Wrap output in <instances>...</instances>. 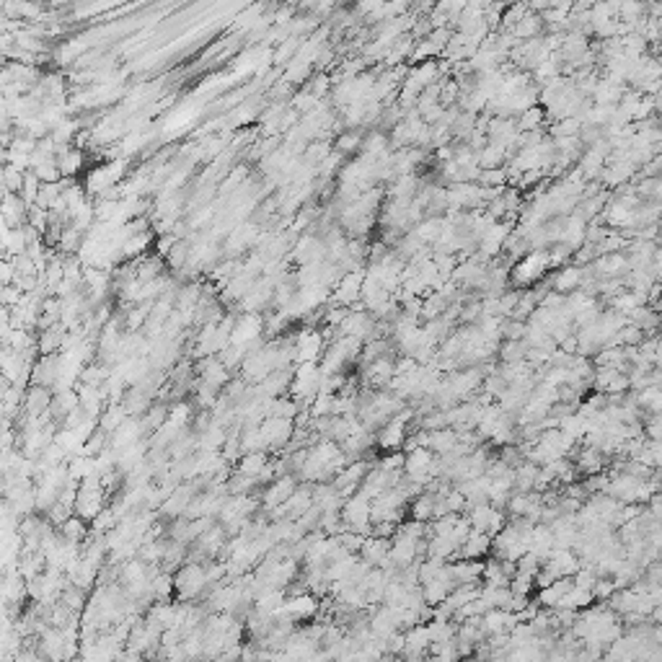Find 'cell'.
<instances>
[{
    "label": "cell",
    "instance_id": "ffe728a7",
    "mask_svg": "<svg viewBox=\"0 0 662 662\" xmlns=\"http://www.w3.org/2000/svg\"><path fill=\"white\" fill-rule=\"evenodd\" d=\"M60 533H62V538H65V541L81 543V538L86 535V523H83L81 515H78V518H68L60 525Z\"/></svg>",
    "mask_w": 662,
    "mask_h": 662
},
{
    "label": "cell",
    "instance_id": "52a82bcc",
    "mask_svg": "<svg viewBox=\"0 0 662 662\" xmlns=\"http://www.w3.org/2000/svg\"><path fill=\"white\" fill-rule=\"evenodd\" d=\"M362 562H368L370 567H383V569H391V541H385L383 535H368L365 543H362Z\"/></svg>",
    "mask_w": 662,
    "mask_h": 662
},
{
    "label": "cell",
    "instance_id": "8992f818",
    "mask_svg": "<svg viewBox=\"0 0 662 662\" xmlns=\"http://www.w3.org/2000/svg\"><path fill=\"white\" fill-rule=\"evenodd\" d=\"M407 419L409 414H401V417H393V419H388L383 424V427L378 429V445L383 448V451H399L401 445L407 443Z\"/></svg>",
    "mask_w": 662,
    "mask_h": 662
},
{
    "label": "cell",
    "instance_id": "7a4b0ae2",
    "mask_svg": "<svg viewBox=\"0 0 662 662\" xmlns=\"http://www.w3.org/2000/svg\"><path fill=\"white\" fill-rule=\"evenodd\" d=\"M104 479H98L96 474L83 479L76 497V512L83 520H93L98 512L104 510Z\"/></svg>",
    "mask_w": 662,
    "mask_h": 662
},
{
    "label": "cell",
    "instance_id": "5bb4252c",
    "mask_svg": "<svg viewBox=\"0 0 662 662\" xmlns=\"http://www.w3.org/2000/svg\"><path fill=\"white\" fill-rule=\"evenodd\" d=\"M334 298H337L339 303H344V306H352V301H357V298H362V274H344V279H342V285L337 287V293H334Z\"/></svg>",
    "mask_w": 662,
    "mask_h": 662
},
{
    "label": "cell",
    "instance_id": "7c38bea8",
    "mask_svg": "<svg viewBox=\"0 0 662 662\" xmlns=\"http://www.w3.org/2000/svg\"><path fill=\"white\" fill-rule=\"evenodd\" d=\"M507 236H510V226H504V223H492L489 231L479 238V243H482V254L484 256L497 254V251L504 246Z\"/></svg>",
    "mask_w": 662,
    "mask_h": 662
},
{
    "label": "cell",
    "instance_id": "9a60e30c",
    "mask_svg": "<svg viewBox=\"0 0 662 662\" xmlns=\"http://www.w3.org/2000/svg\"><path fill=\"white\" fill-rule=\"evenodd\" d=\"M50 404H52V396L47 391V385H34L23 399V407H26L29 417H39L42 412H50Z\"/></svg>",
    "mask_w": 662,
    "mask_h": 662
},
{
    "label": "cell",
    "instance_id": "4fadbf2b",
    "mask_svg": "<svg viewBox=\"0 0 662 662\" xmlns=\"http://www.w3.org/2000/svg\"><path fill=\"white\" fill-rule=\"evenodd\" d=\"M293 492H295V482L290 476L277 479V482L267 489V494H264V504H267V507H279V504H285L287 499L293 497Z\"/></svg>",
    "mask_w": 662,
    "mask_h": 662
},
{
    "label": "cell",
    "instance_id": "d6986e66",
    "mask_svg": "<svg viewBox=\"0 0 662 662\" xmlns=\"http://www.w3.org/2000/svg\"><path fill=\"white\" fill-rule=\"evenodd\" d=\"M629 269V259H624L621 254H610V256H603L600 262H598V272H600L603 277H613V274H618V272Z\"/></svg>",
    "mask_w": 662,
    "mask_h": 662
},
{
    "label": "cell",
    "instance_id": "3957f363",
    "mask_svg": "<svg viewBox=\"0 0 662 662\" xmlns=\"http://www.w3.org/2000/svg\"><path fill=\"white\" fill-rule=\"evenodd\" d=\"M546 269H551V256L549 251H533V254L523 256L515 269H512V282L520 287L535 285L538 279L546 274Z\"/></svg>",
    "mask_w": 662,
    "mask_h": 662
},
{
    "label": "cell",
    "instance_id": "603a6c76",
    "mask_svg": "<svg viewBox=\"0 0 662 662\" xmlns=\"http://www.w3.org/2000/svg\"><path fill=\"white\" fill-rule=\"evenodd\" d=\"M652 616H655V621L662 626V603H657V605H655V610H652Z\"/></svg>",
    "mask_w": 662,
    "mask_h": 662
},
{
    "label": "cell",
    "instance_id": "6da1fadb",
    "mask_svg": "<svg viewBox=\"0 0 662 662\" xmlns=\"http://www.w3.org/2000/svg\"><path fill=\"white\" fill-rule=\"evenodd\" d=\"M342 525L354 533H368L373 528V497L357 492L342 504Z\"/></svg>",
    "mask_w": 662,
    "mask_h": 662
},
{
    "label": "cell",
    "instance_id": "30bf717a",
    "mask_svg": "<svg viewBox=\"0 0 662 662\" xmlns=\"http://www.w3.org/2000/svg\"><path fill=\"white\" fill-rule=\"evenodd\" d=\"M492 551V535L482 530H471L468 538L460 546V557L463 559H482Z\"/></svg>",
    "mask_w": 662,
    "mask_h": 662
},
{
    "label": "cell",
    "instance_id": "5b68a950",
    "mask_svg": "<svg viewBox=\"0 0 662 662\" xmlns=\"http://www.w3.org/2000/svg\"><path fill=\"white\" fill-rule=\"evenodd\" d=\"M259 429H262L264 437V448L267 445L279 448V445L290 443V437H293V419H287V417H264Z\"/></svg>",
    "mask_w": 662,
    "mask_h": 662
},
{
    "label": "cell",
    "instance_id": "9c48e42d",
    "mask_svg": "<svg viewBox=\"0 0 662 662\" xmlns=\"http://www.w3.org/2000/svg\"><path fill=\"white\" fill-rule=\"evenodd\" d=\"M432 647V637H429V626L414 624L407 634H404V655L407 657H419Z\"/></svg>",
    "mask_w": 662,
    "mask_h": 662
},
{
    "label": "cell",
    "instance_id": "44dd1931",
    "mask_svg": "<svg viewBox=\"0 0 662 662\" xmlns=\"http://www.w3.org/2000/svg\"><path fill=\"white\" fill-rule=\"evenodd\" d=\"M264 466H267V458H264V453L251 451V453L246 455V458L241 460V476H254V479H259V474L264 471Z\"/></svg>",
    "mask_w": 662,
    "mask_h": 662
},
{
    "label": "cell",
    "instance_id": "277c9868",
    "mask_svg": "<svg viewBox=\"0 0 662 662\" xmlns=\"http://www.w3.org/2000/svg\"><path fill=\"white\" fill-rule=\"evenodd\" d=\"M210 579H212L210 572H207L204 567H199L197 562H189L187 567H181L179 572H176L173 582H176V593H179L184 600H189V598H197V595L202 593Z\"/></svg>",
    "mask_w": 662,
    "mask_h": 662
},
{
    "label": "cell",
    "instance_id": "7402d4cb",
    "mask_svg": "<svg viewBox=\"0 0 662 662\" xmlns=\"http://www.w3.org/2000/svg\"><path fill=\"white\" fill-rule=\"evenodd\" d=\"M484 184H502L504 181V171H497V168H489V171L484 173Z\"/></svg>",
    "mask_w": 662,
    "mask_h": 662
},
{
    "label": "cell",
    "instance_id": "2e32d148",
    "mask_svg": "<svg viewBox=\"0 0 662 662\" xmlns=\"http://www.w3.org/2000/svg\"><path fill=\"white\" fill-rule=\"evenodd\" d=\"M228 365L223 360H202V365H199V376H202L204 383H212V385H226L228 383Z\"/></svg>",
    "mask_w": 662,
    "mask_h": 662
},
{
    "label": "cell",
    "instance_id": "e0dca14e",
    "mask_svg": "<svg viewBox=\"0 0 662 662\" xmlns=\"http://www.w3.org/2000/svg\"><path fill=\"white\" fill-rule=\"evenodd\" d=\"M197 543H199V551H202V554L212 557L215 551H220L223 546H226V530L218 528V525H210L202 535H199V538H197Z\"/></svg>",
    "mask_w": 662,
    "mask_h": 662
},
{
    "label": "cell",
    "instance_id": "ba28073f",
    "mask_svg": "<svg viewBox=\"0 0 662 662\" xmlns=\"http://www.w3.org/2000/svg\"><path fill=\"white\" fill-rule=\"evenodd\" d=\"M295 352L301 362H318L324 357V337L318 331H303L295 342Z\"/></svg>",
    "mask_w": 662,
    "mask_h": 662
},
{
    "label": "cell",
    "instance_id": "8fae6325",
    "mask_svg": "<svg viewBox=\"0 0 662 662\" xmlns=\"http://www.w3.org/2000/svg\"><path fill=\"white\" fill-rule=\"evenodd\" d=\"M393 376H396V365H393L391 357H378V360L368 362V373H365V381L370 385H385L391 383Z\"/></svg>",
    "mask_w": 662,
    "mask_h": 662
},
{
    "label": "cell",
    "instance_id": "ac0fdd59",
    "mask_svg": "<svg viewBox=\"0 0 662 662\" xmlns=\"http://www.w3.org/2000/svg\"><path fill=\"white\" fill-rule=\"evenodd\" d=\"M579 282H582V269L577 267H564L559 269L557 279H554V287L559 293H572V290H579Z\"/></svg>",
    "mask_w": 662,
    "mask_h": 662
}]
</instances>
